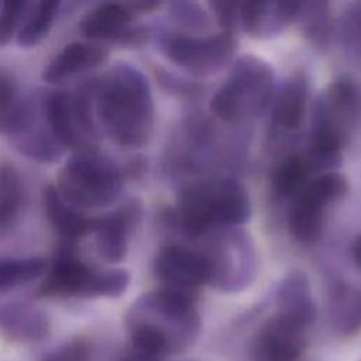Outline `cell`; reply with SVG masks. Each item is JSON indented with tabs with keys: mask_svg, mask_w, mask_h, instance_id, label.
<instances>
[{
	"mask_svg": "<svg viewBox=\"0 0 361 361\" xmlns=\"http://www.w3.org/2000/svg\"><path fill=\"white\" fill-rule=\"evenodd\" d=\"M117 361H159V360H157V358H154V357H149V355H147V354H142V353L135 351V350L131 348L130 353L124 354V355L120 357Z\"/></svg>",
	"mask_w": 361,
	"mask_h": 361,
	"instance_id": "obj_33",
	"label": "cell"
},
{
	"mask_svg": "<svg viewBox=\"0 0 361 361\" xmlns=\"http://www.w3.org/2000/svg\"><path fill=\"white\" fill-rule=\"evenodd\" d=\"M361 113V92L350 76L331 80L317 96L306 145L329 157L341 158Z\"/></svg>",
	"mask_w": 361,
	"mask_h": 361,
	"instance_id": "obj_7",
	"label": "cell"
},
{
	"mask_svg": "<svg viewBox=\"0 0 361 361\" xmlns=\"http://www.w3.org/2000/svg\"><path fill=\"white\" fill-rule=\"evenodd\" d=\"M154 275L162 289L196 296V292L209 286L210 271L199 248L183 244H166L154 258Z\"/></svg>",
	"mask_w": 361,
	"mask_h": 361,
	"instance_id": "obj_12",
	"label": "cell"
},
{
	"mask_svg": "<svg viewBox=\"0 0 361 361\" xmlns=\"http://www.w3.org/2000/svg\"><path fill=\"white\" fill-rule=\"evenodd\" d=\"M351 258L355 264V267L361 271V234L354 240L351 245Z\"/></svg>",
	"mask_w": 361,
	"mask_h": 361,
	"instance_id": "obj_34",
	"label": "cell"
},
{
	"mask_svg": "<svg viewBox=\"0 0 361 361\" xmlns=\"http://www.w3.org/2000/svg\"><path fill=\"white\" fill-rule=\"evenodd\" d=\"M329 319L340 336H353L361 329V288L336 282L329 292Z\"/></svg>",
	"mask_w": 361,
	"mask_h": 361,
	"instance_id": "obj_23",
	"label": "cell"
},
{
	"mask_svg": "<svg viewBox=\"0 0 361 361\" xmlns=\"http://www.w3.org/2000/svg\"><path fill=\"white\" fill-rule=\"evenodd\" d=\"M252 213L251 197L238 180L216 176L188 185L179 195L175 221L188 238L240 227Z\"/></svg>",
	"mask_w": 361,
	"mask_h": 361,
	"instance_id": "obj_3",
	"label": "cell"
},
{
	"mask_svg": "<svg viewBox=\"0 0 361 361\" xmlns=\"http://www.w3.org/2000/svg\"><path fill=\"white\" fill-rule=\"evenodd\" d=\"M93 104L99 128L117 145L141 148L152 137L155 106L147 76L118 62L93 78Z\"/></svg>",
	"mask_w": 361,
	"mask_h": 361,
	"instance_id": "obj_1",
	"label": "cell"
},
{
	"mask_svg": "<svg viewBox=\"0 0 361 361\" xmlns=\"http://www.w3.org/2000/svg\"><path fill=\"white\" fill-rule=\"evenodd\" d=\"M275 313L312 327L317 319V306L310 282L302 271H292L279 282L275 293Z\"/></svg>",
	"mask_w": 361,
	"mask_h": 361,
	"instance_id": "obj_22",
	"label": "cell"
},
{
	"mask_svg": "<svg viewBox=\"0 0 361 361\" xmlns=\"http://www.w3.org/2000/svg\"><path fill=\"white\" fill-rule=\"evenodd\" d=\"M28 4L27 1L0 3V47L7 45L17 37Z\"/></svg>",
	"mask_w": 361,
	"mask_h": 361,
	"instance_id": "obj_32",
	"label": "cell"
},
{
	"mask_svg": "<svg viewBox=\"0 0 361 361\" xmlns=\"http://www.w3.org/2000/svg\"><path fill=\"white\" fill-rule=\"evenodd\" d=\"M24 202L25 189L21 175L13 165L0 164V237L18 224Z\"/></svg>",
	"mask_w": 361,
	"mask_h": 361,
	"instance_id": "obj_25",
	"label": "cell"
},
{
	"mask_svg": "<svg viewBox=\"0 0 361 361\" xmlns=\"http://www.w3.org/2000/svg\"><path fill=\"white\" fill-rule=\"evenodd\" d=\"M141 202L131 199L96 217L92 234H94L96 251L102 259L107 264H118L127 257L131 237L141 221Z\"/></svg>",
	"mask_w": 361,
	"mask_h": 361,
	"instance_id": "obj_15",
	"label": "cell"
},
{
	"mask_svg": "<svg viewBox=\"0 0 361 361\" xmlns=\"http://www.w3.org/2000/svg\"><path fill=\"white\" fill-rule=\"evenodd\" d=\"M310 327L274 313L255 333L251 355L255 361H298L309 343Z\"/></svg>",
	"mask_w": 361,
	"mask_h": 361,
	"instance_id": "obj_13",
	"label": "cell"
},
{
	"mask_svg": "<svg viewBox=\"0 0 361 361\" xmlns=\"http://www.w3.org/2000/svg\"><path fill=\"white\" fill-rule=\"evenodd\" d=\"M158 44L175 66L193 78H209L230 66L238 47L235 34L220 30L203 34L162 31Z\"/></svg>",
	"mask_w": 361,
	"mask_h": 361,
	"instance_id": "obj_9",
	"label": "cell"
},
{
	"mask_svg": "<svg viewBox=\"0 0 361 361\" xmlns=\"http://www.w3.org/2000/svg\"><path fill=\"white\" fill-rule=\"evenodd\" d=\"M42 209L52 230L61 237V244L75 245L82 237L92 234L96 217L68 203L55 185H47L42 192Z\"/></svg>",
	"mask_w": 361,
	"mask_h": 361,
	"instance_id": "obj_21",
	"label": "cell"
},
{
	"mask_svg": "<svg viewBox=\"0 0 361 361\" xmlns=\"http://www.w3.org/2000/svg\"><path fill=\"white\" fill-rule=\"evenodd\" d=\"M8 138L21 155L37 162L51 164L65 154L45 120L38 92L28 94L23 118Z\"/></svg>",
	"mask_w": 361,
	"mask_h": 361,
	"instance_id": "obj_16",
	"label": "cell"
},
{
	"mask_svg": "<svg viewBox=\"0 0 361 361\" xmlns=\"http://www.w3.org/2000/svg\"><path fill=\"white\" fill-rule=\"evenodd\" d=\"M130 274L121 268L102 269L76 255L75 245L61 244L41 278L35 296L45 299H116L130 286Z\"/></svg>",
	"mask_w": 361,
	"mask_h": 361,
	"instance_id": "obj_4",
	"label": "cell"
},
{
	"mask_svg": "<svg viewBox=\"0 0 361 361\" xmlns=\"http://www.w3.org/2000/svg\"><path fill=\"white\" fill-rule=\"evenodd\" d=\"M295 23L312 47L319 51H326L330 47L334 23L329 1H300Z\"/></svg>",
	"mask_w": 361,
	"mask_h": 361,
	"instance_id": "obj_24",
	"label": "cell"
},
{
	"mask_svg": "<svg viewBox=\"0 0 361 361\" xmlns=\"http://www.w3.org/2000/svg\"><path fill=\"white\" fill-rule=\"evenodd\" d=\"M168 13L172 23L178 27L176 31L193 34L209 32L210 17L199 3L173 1L169 4Z\"/></svg>",
	"mask_w": 361,
	"mask_h": 361,
	"instance_id": "obj_29",
	"label": "cell"
},
{
	"mask_svg": "<svg viewBox=\"0 0 361 361\" xmlns=\"http://www.w3.org/2000/svg\"><path fill=\"white\" fill-rule=\"evenodd\" d=\"M124 324L133 350L157 360L189 350L202 330L196 296L162 288L137 298Z\"/></svg>",
	"mask_w": 361,
	"mask_h": 361,
	"instance_id": "obj_2",
	"label": "cell"
},
{
	"mask_svg": "<svg viewBox=\"0 0 361 361\" xmlns=\"http://www.w3.org/2000/svg\"><path fill=\"white\" fill-rule=\"evenodd\" d=\"M0 334L18 344H37L51 334L48 314L27 302L0 303Z\"/></svg>",
	"mask_w": 361,
	"mask_h": 361,
	"instance_id": "obj_19",
	"label": "cell"
},
{
	"mask_svg": "<svg viewBox=\"0 0 361 361\" xmlns=\"http://www.w3.org/2000/svg\"><path fill=\"white\" fill-rule=\"evenodd\" d=\"M200 238L206 241L199 250L209 265L210 288L220 293H238L254 282L257 252L250 234L240 227H233Z\"/></svg>",
	"mask_w": 361,
	"mask_h": 361,
	"instance_id": "obj_8",
	"label": "cell"
},
{
	"mask_svg": "<svg viewBox=\"0 0 361 361\" xmlns=\"http://www.w3.org/2000/svg\"><path fill=\"white\" fill-rule=\"evenodd\" d=\"M59 1L30 3L23 17L16 41L21 48L39 45L51 32L59 13Z\"/></svg>",
	"mask_w": 361,
	"mask_h": 361,
	"instance_id": "obj_26",
	"label": "cell"
},
{
	"mask_svg": "<svg viewBox=\"0 0 361 361\" xmlns=\"http://www.w3.org/2000/svg\"><path fill=\"white\" fill-rule=\"evenodd\" d=\"M124 180L118 164L94 148L73 152L61 168L55 188L68 203L85 212L116 203Z\"/></svg>",
	"mask_w": 361,
	"mask_h": 361,
	"instance_id": "obj_6",
	"label": "cell"
},
{
	"mask_svg": "<svg viewBox=\"0 0 361 361\" xmlns=\"http://www.w3.org/2000/svg\"><path fill=\"white\" fill-rule=\"evenodd\" d=\"M300 1H238V31L257 39L278 37L295 23Z\"/></svg>",
	"mask_w": 361,
	"mask_h": 361,
	"instance_id": "obj_17",
	"label": "cell"
},
{
	"mask_svg": "<svg viewBox=\"0 0 361 361\" xmlns=\"http://www.w3.org/2000/svg\"><path fill=\"white\" fill-rule=\"evenodd\" d=\"M158 1H104L89 10L79 23L85 39L102 45L140 47L149 38V28L138 17L158 8Z\"/></svg>",
	"mask_w": 361,
	"mask_h": 361,
	"instance_id": "obj_11",
	"label": "cell"
},
{
	"mask_svg": "<svg viewBox=\"0 0 361 361\" xmlns=\"http://www.w3.org/2000/svg\"><path fill=\"white\" fill-rule=\"evenodd\" d=\"M309 107V83L298 72L276 87L271 102V124L278 133H295L305 121Z\"/></svg>",
	"mask_w": 361,
	"mask_h": 361,
	"instance_id": "obj_20",
	"label": "cell"
},
{
	"mask_svg": "<svg viewBox=\"0 0 361 361\" xmlns=\"http://www.w3.org/2000/svg\"><path fill=\"white\" fill-rule=\"evenodd\" d=\"M48 264L42 257H0V295L41 279Z\"/></svg>",
	"mask_w": 361,
	"mask_h": 361,
	"instance_id": "obj_27",
	"label": "cell"
},
{
	"mask_svg": "<svg viewBox=\"0 0 361 361\" xmlns=\"http://www.w3.org/2000/svg\"><path fill=\"white\" fill-rule=\"evenodd\" d=\"M340 165L341 158L324 155L305 145L278 159L271 176L272 189L278 196L292 200L312 179L337 171Z\"/></svg>",
	"mask_w": 361,
	"mask_h": 361,
	"instance_id": "obj_14",
	"label": "cell"
},
{
	"mask_svg": "<svg viewBox=\"0 0 361 361\" xmlns=\"http://www.w3.org/2000/svg\"><path fill=\"white\" fill-rule=\"evenodd\" d=\"M93 344L82 337L66 340L42 354L39 361H92Z\"/></svg>",
	"mask_w": 361,
	"mask_h": 361,
	"instance_id": "obj_31",
	"label": "cell"
},
{
	"mask_svg": "<svg viewBox=\"0 0 361 361\" xmlns=\"http://www.w3.org/2000/svg\"><path fill=\"white\" fill-rule=\"evenodd\" d=\"M348 179L338 171L312 179L292 200L288 214L289 231L305 245L316 244L326 228L330 210L348 193Z\"/></svg>",
	"mask_w": 361,
	"mask_h": 361,
	"instance_id": "obj_10",
	"label": "cell"
},
{
	"mask_svg": "<svg viewBox=\"0 0 361 361\" xmlns=\"http://www.w3.org/2000/svg\"><path fill=\"white\" fill-rule=\"evenodd\" d=\"M109 58V48L87 39L66 44L42 71L44 82L59 85L68 79L103 65Z\"/></svg>",
	"mask_w": 361,
	"mask_h": 361,
	"instance_id": "obj_18",
	"label": "cell"
},
{
	"mask_svg": "<svg viewBox=\"0 0 361 361\" xmlns=\"http://www.w3.org/2000/svg\"><path fill=\"white\" fill-rule=\"evenodd\" d=\"M28 94L20 89L17 79L4 68H0V134L10 137L17 128Z\"/></svg>",
	"mask_w": 361,
	"mask_h": 361,
	"instance_id": "obj_28",
	"label": "cell"
},
{
	"mask_svg": "<svg viewBox=\"0 0 361 361\" xmlns=\"http://www.w3.org/2000/svg\"><path fill=\"white\" fill-rule=\"evenodd\" d=\"M340 34L345 51L361 69V3L350 4L343 13Z\"/></svg>",
	"mask_w": 361,
	"mask_h": 361,
	"instance_id": "obj_30",
	"label": "cell"
},
{
	"mask_svg": "<svg viewBox=\"0 0 361 361\" xmlns=\"http://www.w3.org/2000/svg\"><path fill=\"white\" fill-rule=\"evenodd\" d=\"M275 90L274 68L265 59L245 54L230 65L224 82L212 96L210 110L223 123H245L269 109Z\"/></svg>",
	"mask_w": 361,
	"mask_h": 361,
	"instance_id": "obj_5",
	"label": "cell"
}]
</instances>
